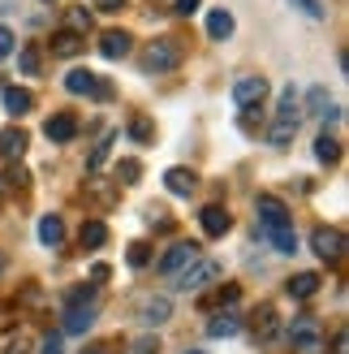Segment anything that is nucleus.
I'll return each instance as SVG.
<instances>
[{
  "label": "nucleus",
  "mask_w": 349,
  "mask_h": 354,
  "mask_svg": "<svg viewBox=\"0 0 349 354\" xmlns=\"http://www.w3.org/2000/svg\"><path fill=\"white\" fill-rule=\"evenodd\" d=\"M302 126V113H298V95H293V86L281 95V109H276L272 117V126H268V143L272 147H289L293 143V134H298Z\"/></svg>",
  "instance_id": "f257e3e1"
},
{
  "label": "nucleus",
  "mask_w": 349,
  "mask_h": 354,
  "mask_svg": "<svg viewBox=\"0 0 349 354\" xmlns=\"http://www.w3.org/2000/svg\"><path fill=\"white\" fill-rule=\"evenodd\" d=\"M289 346L298 354H319L323 350V333L315 324V315H298V320L289 324Z\"/></svg>",
  "instance_id": "f03ea898"
},
{
  "label": "nucleus",
  "mask_w": 349,
  "mask_h": 354,
  "mask_svg": "<svg viewBox=\"0 0 349 354\" xmlns=\"http://www.w3.org/2000/svg\"><path fill=\"white\" fill-rule=\"evenodd\" d=\"M143 65L151 69V74H168V69H177L181 65V44L177 39H155L143 52Z\"/></svg>",
  "instance_id": "7ed1b4c3"
},
{
  "label": "nucleus",
  "mask_w": 349,
  "mask_h": 354,
  "mask_svg": "<svg viewBox=\"0 0 349 354\" xmlns=\"http://www.w3.org/2000/svg\"><path fill=\"white\" fill-rule=\"evenodd\" d=\"M65 91L69 95H91V100H108L112 86L103 82L99 74H91V69H74V74H65Z\"/></svg>",
  "instance_id": "20e7f679"
},
{
  "label": "nucleus",
  "mask_w": 349,
  "mask_h": 354,
  "mask_svg": "<svg viewBox=\"0 0 349 354\" xmlns=\"http://www.w3.org/2000/svg\"><path fill=\"white\" fill-rule=\"evenodd\" d=\"M220 263L216 259H195V263H190V268L181 272V277H172V281H177V290H203V286H212V281H220Z\"/></svg>",
  "instance_id": "39448f33"
},
{
  "label": "nucleus",
  "mask_w": 349,
  "mask_h": 354,
  "mask_svg": "<svg viewBox=\"0 0 349 354\" xmlns=\"http://www.w3.org/2000/svg\"><path fill=\"white\" fill-rule=\"evenodd\" d=\"M310 251H315L319 259H328V263H337L345 255V234L332 229V225H319L315 234H310Z\"/></svg>",
  "instance_id": "423d86ee"
},
{
  "label": "nucleus",
  "mask_w": 349,
  "mask_h": 354,
  "mask_svg": "<svg viewBox=\"0 0 349 354\" xmlns=\"http://www.w3.org/2000/svg\"><path fill=\"white\" fill-rule=\"evenodd\" d=\"M195 259H203V246L199 242H177V246H168V255L160 259V272L164 277H181Z\"/></svg>",
  "instance_id": "0eeeda50"
},
{
  "label": "nucleus",
  "mask_w": 349,
  "mask_h": 354,
  "mask_svg": "<svg viewBox=\"0 0 349 354\" xmlns=\"http://www.w3.org/2000/svg\"><path fill=\"white\" fill-rule=\"evenodd\" d=\"M233 100H237V109H259V104L268 100V78H259V74L237 78L233 82Z\"/></svg>",
  "instance_id": "6e6552de"
},
{
  "label": "nucleus",
  "mask_w": 349,
  "mask_h": 354,
  "mask_svg": "<svg viewBox=\"0 0 349 354\" xmlns=\"http://www.w3.org/2000/svg\"><path fill=\"white\" fill-rule=\"evenodd\" d=\"M95 315H99V303H65V333H91L95 324Z\"/></svg>",
  "instance_id": "1a4fd4ad"
},
{
  "label": "nucleus",
  "mask_w": 349,
  "mask_h": 354,
  "mask_svg": "<svg viewBox=\"0 0 349 354\" xmlns=\"http://www.w3.org/2000/svg\"><path fill=\"white\" fill-rule=\"evenodd\" d=\"M199 225H203V234H207V238H224V234L233 229V216H229V212H224L220 203H207V207L199 212Z\"/></svg>",
  "instance_id": "9d476101"
},
{
  "label": "nucleus",
  "mask_w": 349,
  "mask_h": 354,
  "mask_svg": "<svg viewBox=\"0 0 349 354\" xmlns=\"http://www.w3.org/2000/svg\"><path fill=\"white\" fill-rule=\"evenodd\" d=\"M26 147H30V134L22 126H5V130H0V156H5V160H22Z\"/></svg>",
  "instance_id": "9b49d317"
},
{
  "label": "nucleus",
  "mask_w": 349,
  "mask_h": 354,
  "mask_svg": "<svg viewBox=\"0 0 349 354\" xmlns=\"http://www.w3.org/2000/svg\"><path fill=\"white\" fill-rule=\"evenodd\" d=\"M255 207H259V225H289V207L276 199V194H259L255 199Z\"/></svg>",
  "instance_id": "f8f14e48"
},
{
  "label": "nucleus",
  "mask_w": 349,
  "mask_h": 354,
  "mask_svg": "<svg viewBox=\"0 0 349 354\" xmlns=\"http://www.w3.org/2000/svg\"><path fill=\"white\" fill-rule=\"evenodd\" d=\"M43 134L52 138V143H69V138L78 134V117L74 113H52L48 126H43Z\"/></svg>",
  "instance_id": "ddd939ff"
},
{
  "label": "nucleus",
  "mask_w": 349,
  "mask_h": 354,
  "mask_svg": "<svg viewBox=\"0 0 349 354\" xmlns=\"http://www.w3.org/2000/svg\"><path fill=\"white\" fill-rule=\"evenodd\" d=\"M168 315H172V303H168V298H143V303H138V320H143L147 328H160Z\"/></svg>",
  "instance_id": "4468645a"
},
{
  "label": "nucleus",
  "mask_w": 349,
  "mask_h": 354,
  "mask_svg": "<svg viewBox=\"0 0 349 354\" xmlns=\"http://www.w3.org/2000/svg\"><path fill=\"white\" fill-rule=\"evenodd\" d=\"M164 186L177 194V199H190V194L199 190V177L190 173V169H181V165H177V169H168V173H164Z\"/></svg>",
  "instance_id": "2eb2a0df"
},
{
  "label": "nucleus",
  "mask_w": 349,
  "mask_h": 354,
  "mask_svg": "<svg viewBox=\"0 0 349 354\" xmlns=\"http://www.w3.org/2000/svg\"><path fill=\"white\" fill-rule=\"evenodd\" d=\"M130 35L126 30H103L99 35V52H103V57H108V61H121V57H130Z\"/></svg>",
  "instance_id": "dca6fc26"
},
{
  "label": "nucleus",
  "mask_w": 349,
  "mask_h": 354,
  "mask_svg": "<svg viewBox=\"0 0 349 354\" xmlns=\"http://www.w3.org/2000/svg\"><path fill=\"white\" fill-rule=\"evenodd\" d=\"M0 104H5V113L22 117V113H30V109H34V95L26 91V86H5V91H0Z\"/></svg>",
  "instance_id": "f3484780"
},
{
  "label": "nucleus",
  "mask_w": 349,
  "mask_h": 354,
  "mask_svg": "<svg viewBox=\"0 0 349 354\" xmlns=\"http://www.w3.org/2000/svg\"><path fill=\"white\" fill-rule=\"evenodd\" d=\"M319 286H323V277H319V272H298V277H289L285 294H289V298H315Z\"/></svg>",
  "instance_id": "a211bd4d"
},
{
  "label": "nucleus",
  "mask_w": 349,
  "mask_h": 354,
  "mask_svg": "<svg viewBox=\"0 0 349 354\" xmlns=\"http://www.w3.org/2000/svg\"><path fill=\"white\" fill-rule=\"evenodd\" d=\"M263 238H268L281 255H293V251H298V234H293V225H268Z\"/></svg>",
  "instance_id": "6ab92c4d"
},
{
  "label": "nucleus",
  "mask_w": 349,
  "mask_h": 354,
  "mask_svg": "<svg viewBox=\"0 0 349 354\" xmlns=\"http://www.w3.org/2000/svg\"><path fill=\"white\" fill-rule=\"evenodd\" d=\"M237 333H241V320L233 311H216L207 320V337H237Z\"/></svg>",
  "instance_id": "aec40b11"
},
{
  "label": "nucleus",
  "mask_w": 349,
  "mask_h": 354,
  "mask_svg": "<svg viewBox=\"0 0 349 354\" xmlns=\"http://www.w3.org/2000/svg\"><path fill=\"white\" fill-rule=\"evenodd\" d=\"M78 242H82V251H95V246H103L108 242V225L103 221H82V229H78Z\"/></svg>",
  "instance_id": "412c9836"
},
{
  "label": "nucleus",
  "mask_w": 349,
  "mask_h": 354,
  "mask_svg": "<svg viewBox=\"0 0 349 354\" xmlns=\"http://www.w3.org/2000/svg\"><path fill=\"white\" fill-rule=\"evenodd\" d=\"M82 48H86V35H74V30H57V35H52V52H57V57H78Z\"/></svg>",
  "instance_id": "4be33fe9"
},
{
  "label": "nucleus",
  "mask_w": 349,
  "mask_h": 354,
  "mask_svg": "<svg viewBox=\"0 0 349 354\" xmlns=\"http://www.w3.org/2000/svg\"><path fill=\"white\" fill-rule=\"evenodd\" d=\"M0 350H5V354H34V337L26 328H13V333L0 337Z\"/></svg>",
  "instance_id": "5701e85b"
},
{
  "label": "nucleus",
  "mask_w": 349,
  "mask_h": 354,
  "mask_svg": "<svg viewBox=\"0 0 349 354\" xmlns=\"http://www.w3.org/2000/svg\"><path fill=\"white\" fill-rule=\"evenodd\" d=\"M207 35H212V39H229L233 35V13L229 9H212L207 13Z\"/></svg>",
  "instance_id": "b1692460"
},
{
  "label": "nucleus",
  "mask_w": 349,
  "mask_h": 354,
  "mask_svg": "<svg viewBox=\"0 0 349 354\" xmlns=\"http://www.w3.org/2000/svg\"><path fill=\"white\" fill-rule=\"evenodd\" d=\"M315 160H319V165H337V160H341V138L319 134V138H315Z\"/></svg>",
  "instance_id": "393cba45"
},
{
  "label": "nucleus",
  "mask_w": 349,
  "mask_h": 354,
  "mask_svg": "<svg viewBox=\"0 0 349 354\" xmlns=\"http://www.w3.org/2000/svg\"><path fill=\"white\" fill-rule=\"evenodd\" d=\"M255 337L259 342H272L276 337V307H259L255 311Z\"/></svg>",
  "instance_id": "a878e982"
},
{
  "label": "nucleus",
  "mask_w": 349,
  "mask_h": 354,
  "mask_svg": "<svg viewBox=\"0 0 349 354\" xmlns=\"http://www.w3.org/2000/svg\"><path fill=\"white\" fill-rule=\"evenodd\" d=\"M39 242H43V246H61V242H65L61 216H43V221H39Z\"/></svg>",
  "instance_id": "bb28decb"
},
{
  "label": "nucleus",
  "mask_w": 349,
  "mask_h": 354,
  "mask_svg": "<svg viewBox=\"0 0 349 354\" xmlns=\"http://www.w3.org/2000/svg\"><path fill=\"white\" fill-rule=\"evenodd\" d=\"M233 303H237V286H220L216 294H207V298H203V311H216V307L229 311Z\"/></svg>",
  "instance_id": "cd10ccee"
},
{
  "label": "nucleus",
  "mask_w": 349,
  "mask_h": 354,
  "mask_svg": "<svg viewBox=\"0 0 349 354\" xmlns=\"http://www.w3.org/2000/svg\"><path fill=\"white\" fill-rule=\"evenodd\" d=\"M65 30H74V35H86V30H91V9H69V26Z\"/></svg>",
  "instance_id": "c85d7f7f"
},
{
  "label": "nucleus",
  "mask_w": 349,
  "mask_h": 354,
  "mask_svg": "<svg viewBox=\"0 0 349 354\" xmlns=\"http://www.w3.org/2000/svg\"><path fill=\"white\" fill-rule=\"evenodd\" d=\"M126 259H130V268H147V263H151V246L147 242H130Z\"/></svg>",
  "instance_id": "c756f323"
},
{
  "label": "nucleus",
  "mask_w": 349,
  "mask_h": 354,
  "mask_svg": "<svg viewBox=\"0 0 349 354\" xmlns=\"http://www.w3.org/2000/svg\"><path fill=\"white\" fill-rule=\"evenodd\" d=\"M138 177H143V165H138V160H121V165H117V182H121V186H134Z\"/></svg>",
  "instance_id": "7c9ffc66"
},
{
  "label": "nucleus",
  "mask_w": 349,
  "mask_h": 354,
  "mask_svg": "<svg viewBox=\"0 0 349 354\" xmlns=\"http://www.w3.org/2000/svg\"><path fill=\"white\" fill-rule=\"evenodd\" d=\"M126 354H160V337H155V333H143L138 342H130Z\"/></svg>",
  "instance_id": "2f4dec72"
},
{
  "label": "nucleus",
  "mask_w": 349,
  "mask_h": 354,
  "mask_svg": "<svg viewBox=\"0 0 349 354\" xmlns=\"http://www.w3.org/2000/svg\"><path fill=\"white\" fill-rule=\"evenodd\" d=\"M26 182H30V177H26V169H22V165H9V173L0 177V186H5V190H22Z\"/></svg>",
  "instance_id": "473e14b6"
},
{
  "label": "nucleus",
  "mask_w": 349,
  "mask_h": 354,
  "mask_svg": "<svg viewBox=\"0 0 349 354\" xmlns=\"http://www.w3.org/2000/svg\"><path fill=\"white\" fill-rule=\"evenodd\" d=\"M130 134L138 138V143H151V138H155V126H151L147 117H130Z\"/></svg>",
  "instance_id": "72a5a7b5"
},
{
  "label": "nucleus",
  "mask_w": 349,
  "mask_h": 354,
  "mask_svg": "<svg viewBox=\"0 0 349 354\" xmlns=\"http://www.w3.org/2000/svg\"><path fill=\"white\" fill-rule=\"evenodd\" d=\"M112 143H117V134H108V138H103V143H99V147L91 151V160H86V169H91V173H95V169H99L103 160H108V147H112Z\"/></svg>",
  "instance_id": "f704fd0d"
},
{
  "label": "nucleus",
  "mask_w": 349,
  "mask_h": 354,
  "mask_svg": "<svg viewBox=\"0 0 349 354\" xmlns=\"http://www.w3.org/2000/svg\"><path fill=\"white\" fill-rule=\"evenodd\" d=\"M17 65H22V74H39V52H34V48H22V57H17Z\"/></svg>",
  "instance_id": "c9c22d12"
},
{
  "label": "nucleus",
  "mask_w": 349,
  "mask_h": 354,
  "mask_svg": "<svg viewBox=\"0 0 349 354\" xmlns=\"http://www.w3.org/2000/svg\"><path fill=\"white\" fill-rule=\"evenodd\" d=\"M65 303H95V286H74Z\"/></svg>",
  "instance_id": "e433bc0d"
},
{
  "label": "nucleus",
  "mask_w": 349,
  "mask_h": 354,
  "mask_svg": "<svg viewBox=\"0 0 349 354\" xmlns=\"http://www.w3.org/2000/svg\"><path fill=\"white\" fill-rule=\"evenodd\" d=\"M306 104H310V113H323L328 109V91H323V86H315V91L306 95Z\"/></svg>",
  "instance_id": "4c0bfd02"
},
{
  "label": "nucleus",
  "mask_w": 349,
  "mask_h": 354,
  "mask_svg": "<svg viewBox=\"0 0 349 354\" xmlns=\"http://www.w3.org/2000/svg\"><path fill=\"white\" fill-rule=\"evenodd\" d=\"M126 5H130V0H95V9H99V13H121Z\"/></svg>",
  "instance_id": "58836bf2"
},
{
  "label": "nucleus",
  "mask_w": 349,
  "mask_h": 354,
  "mask_svg": "<svg viewBox=\"0 0 349 354\" xmlns=\"http://www.w3.org/2000/svg\"><path fill=\"white\" fill-rule=\"evenodd\" d=\"M293 5H298L306 17H323V9H319V0H293Z\"/></svg>",
  "instance_id": "ea45409f"
},
{
  "label": "nucleus",
  "mask_w": 349,
  "mask_h": 354,
  "mask_svg": "<svg viewBox=\"0 0 349 354\" xmlns=\"http://www.w3.org/2000/svg\"><path fill=\"white\" fill-rule=\"evenodd\" d=\"M9 52H13V30H5V26H0V61H5Z\"/></svg>",
  "instance_id": "a19ab883"
},
{
  "label": "nucleus",
  "mask_w": 349,
  "mask_h": 354,
  "mask_svg": "<svg viewBox=\"0 0 349 354\" xmlns=\"http://www.w3.org/2000/svg\"><path fill=\"white\" fill-rule=\"evenodd\" d=\"M39 354H65V350H61V337H57V333H52V337H43Z\"/></svg>",
  "instance_id": "79ce46f5"
},
{
  "label": "nucleus",
  "mask_w": 349,
  "mask_h": 354,
  "mask_svg": "<svg viewBox=\"0 0 349 354\" xmlns=\"http://www.w3.org/2000/svg\"><path fill=\"white\" fill-rule=\"evenodd\" d=\"M199 5H203V0H177V13L190 17V13H199Z\"/></svg>",
  "instance_id": "37998d69"
},
{
  "label": "nucleus",
  "mask_w": 349,
  "mask_h": 354,
  "mask_svg": "<svg viewBox=\"0 0 349 354\" xmlns=\"http://www.w3.org/2000/svg\"><path fill=\"white\" fill-rule=\"evenodd\" d=\"M108 277H112L108 263H95V268H91V281H95V286H99V281H108Z\"/></svg>",
  "instance_id": "c03bdc74"
},
{
  "label": "nucleus",
  "mask_w": 349,
  "mask_h": 354,
  "mask_svg": "<svg viewBox=\"0 0 349 354\" xmlns=\"http://www.w3.org/2000/svg\"><path fill=\"white\" fill-rule=\"evenodd\" d=\"M349 350V337H345V333H337V337H332V354H345Z\"/></svg>",
  "instance_id": "a18cd8bd"
},
{
  "label": "nucleus",
  "mask_w": 349,
  "mask_h": 354,
  "mask_svg": "<svg viewBox=\"0 0 349 354\" xmlns=\"http://www.w3.org/2000/svg\"><path fill=\"white\" fill-rule=\"evenodd\" d=\"M82 354H108V346H86Z\"/></svg>",
  "instance_id": "49530a36"
},
{
  "label": "nucleus",
  "mask_w": 349,
  "mask_h": 354,
  "mask_svg": "<svg viewBox=\"0 0 349 354\" xmlns=\"http://www.w3.org/2000/svg\"><path fill=\"white\" fill-rule=\"evenodd\" d=\"M0 272H5V251H0Z\"/></svg>",
  "instance_id": "de8ad7c7"
},
{
  "label": "nucleus",
  "mask_w": 349,
  "mask_h": 354,
  "mask_svg": "<svg viewBox=\"0 0 349 354\" xmlns=\"http://www.w3.org/2000/svg\"><path fill=\"white\" fill-rule=\"evenodd\" d=\"M0 203H5V186H0Z\"/></svg>",
  "instance_id": "09e8293b"
},
{
  "label": "nucleus",
  "mask_w": 349,
  "mask_h": 354,
  "mask_svg": "<svg viewBox=\"0 0 349 354\" xmlns=\"http://www.w3.org/2000/svg\"><path fill=\"white\" fill-rule=\"evenodd\" d=\"M186 354H203V350H186Z\"/></svg>",
  "instance_id": "8fccbe9b"
}]
</instances>
